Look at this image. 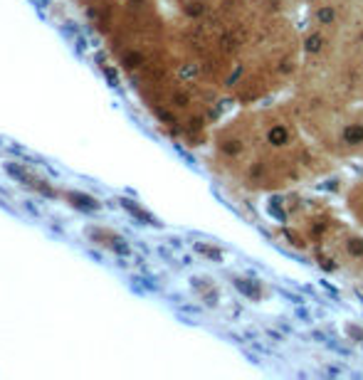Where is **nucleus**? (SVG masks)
<instances>
[{
    "label": "nucleus",
    "instance_id": "nucleus-1",
    "mask_svg": "<svg viewBox=\"0 0 363 380\" xmlns=\"http://www.w3.org/2000/svg\"><path fill=\"white\" fill-rule=\"evenodd\" d=\"M200 57L212 84L255 104L297 79L304 40L282 10V0H222L208 20Z\"/></svg>",
    "mask_w": 363,
    "mask_h": 380
},
{
    "label": "nucleus",
    "instance_id": "nucleus-2",
    "mask_svg": "<svg viewBox=\"0 0 363 380\" xmlns=\"http://www.w3.org/2000/svg\"><path fill=\"white\" fill-rule=\"evenodd\" d=\"M220 173L252 193L289 190L324 176V151L311 141L289 104L257 106L217 131Z\"/></svg>",
    "mask_w": 363,
    "mask_h": 380
},
{
    "label": "nucleus",
    "instance_id": "nucleus-3",
    "mask_svg": "<svg viewBox=\"0 0 363 380\" xmlns=\"http://www.w3.org/2000/svg\"><path fill=\"white\" fill-rule=\"evenodd\" d=\"M5 168H8V173H10V176L18 178L23 185H28V188H32V190H37V193H40V195H45V198H60L62 195L60 190H55L47 180H42L40 176H35L32 171L23 168V166H13V163H8Z\"/></svg>",
    "mask_w": 363,
    "mask_h": 380
},
{
    "label": "nucleus",
    "instance_id": "nucleus-4",
    "mask_svg": "<svg viewBox=\"0 0 363 380\" xmlns=\"http://www.w3.org/2000/svg\"><path fill=\"white\" fill-rule=\"evenodd\" d=\"M87 234H89L96 244H101V247H106V249H114V252H121V255H126V252H129V247H126L124 237H119V234L111 232V230H104V227H89Z\"/></svg>",
    "mask_w": 363,
    "mask_h": 380
},
{
    "label": "nucleus",
    "instance_id": "nucleus-5",
    "mask_svg": "<svg viewBox=\"0 0 363 380\" xmlns=\"http://www.w3.org/2000/svg\"><path fill=\"white\" fill-rule=\"evenodd\" d=\"M62 198H64L69 205L79 207V210H96V207H99V203H96L94 198L82 195V193H62Z\"/></svg>",
    "mask_w": 363,
    "mask_h": 380
},
{
    "label": "nucleus",
    "instance_id": "nucleus-6",
    "mask_svg": "<svg viewBox=\"0 0 363 380\" xmlns=\"http://www.w3.org/2000/svg\"><path fill=\"white\" fill-rule=\"evenodd\" d=\"M121 203H124V207H129V212H134V215H136V217H141L144 222H149V225H156V220H153V217H151V215H149V212H144L141 207H136V205H131V203H129V200H121Z\"/></svg>",
    "mask_w": 363,
    "mask_h": 380
},
{
    "label": "nucleus",
    "instance_id": "nucleus-7",
    "mask_svg": "<svg viewBox=\"0 0 363 380\" xmlns=\"http://www.w3.org/2000/svg\"><path fill=\"white\" fill-rule=\"evenodd\" d=\"M282 3H284V0H282Z\"/></svg>",
    "mask_w": 363,
    "mask_h": 380
}]
</instances>
